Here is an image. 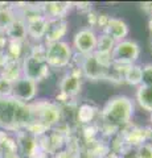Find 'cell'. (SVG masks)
Wrapping results in <instances>:
<instances>
[{
  "mask_svg": "<svg viewBox=\"0 0 152 158\" xmlns=\"http://www.w3.org/2000/svg\"><path fill=\"white\" fill-rule=\"evenodd\" d=\"M21 71L23 77L36 82L37 85L49 77L50 67L48 66L45 59L36 58L31 54H25L21 59Z\"/></svg>",
  "mask_w": 152,
  "mask_h": 158,
  "instance_id": "8992f818",
  "label": "cell"
},
{
  "mask_svg": "<svg viewBox=\"0 0 152 158\" xmlns=\"http://www.w3.org/2000/svg\"><path fill=\"white\" fill-rule=\"evenodd\" d=\"M16 9L11 3H0V31H6L7 27L16 17Z\"/></svg>",
  "mask_w": 152,
  "mask_h": 158,
  "instance_id": "ffe728a7",
  "label": "cell"
},
{
  "mask_svg": "<svg viewBox=\"0 0 152 158\" xmlns=\"http://www.w3.org/2000/svg\"><path fill=\"white\" fill-rule=\"evenodd\" d=\"M46 23H48V20L44 17L42 15H37V16L27 19L25 24H27L28 40H32L33 44L41 42L44 40V36H45Z\"/></svg>",
  "mask_w": 152,
  "mask_h": 158,
  "instance_id": "2e32d148",
  "label": "cell"
},
{
  "mask_svg": "<svg viewBox=\"0 0 152 158\" xmlns=\"http://www.w3.org/2000/svg\"><path fill=\"white\" fill-rule=\"evenodd\" d=\"M24 44L25 42H17V41H8L6 46V54L8 59H15V61H21L23 57L27 54L25 49H24Z\"/></svg>",
  "mask_w": 152,
  "mask_h": 158,
  "instance_id": "7402d4cb",
  "label": "cell"
},
{
  "mask_svg": "<svg viewBox=\"0 0 152 158\" xmlns=\"http://www.w3.org/2000/svg\"><path fill=\"white\" fill-rule=\"evenodd\" d=\"M141 85L152 86V63H145L141 66Z\"/></svg>",
  "mask_w": 152,
  "mask_h": 158,
  "instance_id": "4316f807",
  "label": "cell"
},
{
  "mask_svg": "<svg viewBox=\"0 0 152 158\" xmlns=\"http://www.w3.org/2000/svg\"><path fill=\"white\" fill-rule=\"evenodd\" d=\"M17 13V12H16ZM4 34L8 41H17V42H27L28 34H27V24L20 15H16L13 21L7 27L4 31Z\"/></svg>",
  "mask_w": 152,
  "mask_h": 158,
  "instance_id": "e0dca14e",
  "label": "cell"
},
{
  "mask_svg": "<svg viewBox=\"0 0 152 158\" xmlns=\"http://www.w3.org/2000/svg\"><path fill=\"white\" fill-rule=\"evenodd\" d=\"M123 82H126L130 86L139 87L141 85V66L138 63L127 66L123 74Z\"/></svg>",
  "mask_w": 152,
  "mask_h": 158,
  "instance_id": "44dd1931",
  "label": "cell"
},
{
  "mask_svg": "<svg viewBox=\"0 0 152 158\" xmlns=\"http://www.w3.org/2000/svg\"><path fill=\"white\" fill-rule=\"evenodd\" d=\"M12 96V82L0 77V99H7Z\"/></svg>",
  "mask_w": 152,
  "mask_h": 158,
  "instance_id": "484cf974",
  "label": "cell"
},
{
  "mask_svg": "<svg viewBox=\"0 0 152 158\" xmlns=\"http://www.w3.org/2000/svg\"><path fill=\"white\" fill-rule=\"evenodd\" d=\"M120 158H138V154H136V148L128 146L126 149L122 150L120 153Z\"/></svg>",
  "mask_w": 152,
  "mask_h": 158,
  "instance_id": "83f0119b",
  "label": "cell"
},
{
  "mask_svg": "<svg viewBox=\"0 0 152 158\" xmlns=\"http://www.w3.org/2000/svg\"><path fill=\"white\" fill-rule=\"evenodd\" d=\"M98 33L95 29L90 27L80 29L73 37V50H76L80 56H87L95 52L97 49Z\"/></svg>",
  "mask_w": 152,
  "mask_h": 158,
  "instance_id": "ba28073f",
  "label": "cell"
},
{
  "mask_svg": "<svg viewBox=\"0 0 152 158\" xmlns=\"http://www.w3.org/2000/svg\"><path fill=\"white\" fill-rule=\"evenodd\" d=\"M135 100L143 111L152 113V86L140 85L136 90Z\"/></svg>",
  "mask_w": 152,
  "mask_h": 158,
  "instance_id": "d6986e66",
  "label": "cell"
},
{
  "mask_svg": "<svg viewBox=\"0 0 152 158\" xmlns=\"http://www.w3.org/2000/svg\"><path fill=\"white\" fill-rule=\"evenodd\" d=\"M150 45H151V50H152V38H151V42H150Z\"/></svg>",
  "mask_w": 152,
  "mask_h": 158,
  "instance_id": "e575fe53",
  "label": "cell"
},
{
  "mask_svg": "<svg viewBox=\"0 0 152 158\" xmlns=\"http://www.w3.org/2000/svg\"><path fill=\"white\" fill-rule=\"evenodd\" d=\"M73 48L69 42L58 41L45 45V62L52 69H65L73 61Z\"/></svg>",
  "mask_w": 152,
  "mask_h": 158,
  "instance_id": "3957f363",
  "label": "cell"
},
{
  "mask_svg": "<svg viewBox=\"0 0 152 158\" xmlns=\"http://www.w3.org/2000/svg\"><path fill=\"white\" fill-rule=\"evenodd\" d=\"M48 20V19H46ZM69 23L66 19H50L46 23V31L44 36V44H53L63 41V37L67 33Z\"/></svg>",
  "mask_w": 152,
  "mask_h": 158,
  "instance_id": "8fae6325",
  "label": "cell"
},
{
  "mask_svg": "<svg viewBox=\"0 0 152 158\" xmlns=\"http://www.w3.org/2000/svg\"><path fill=\"white\" fill-rule=\"evenodd\" d=\"M15 104L13 98L0 99V129L8 133H16L15 128Z\"/></svg>",
  "mask_w": 152,
  "mask_h": 158,
  "instance_id": "7c38bea8",
  "label": "cell"
},
{
  "mask_svg": "<svg viewBox=\"0 0 152 158\" xmlns=\"http://www.w3.org/2000/svg\"><path fill=\"white\" fill-rule=\"evenodd\" d=\"M33 120H35V116H33L32 106L16 100V104H15V128H16V132L27 129L33 123Z\"/></svg>",
  "mask_w": 152,
  "mask_h": 158,
  "instance_id": "9a60e30c",
  "label": "cell"
},
{
  "mask_svg": "<svg viewBox=\"0 0 152 158\" xmlns=\"http://www.w3.org/2000/svg\"><path fill=\"white\" fill-rule=\"evenodd\" d=\"M102 32L106 33L109 37H111L115 42H120L128 37L130 27L123 19L119 17H110Z\"/></svg>",
  "mask_w": 152,
  "mask_h": 158,
  "instance_id": "4fadbf2b",
  "label": "cell"
},
{
  "mask_svg": "<svg viewBox=\"0 0 152 158\" xmlns=\"http://www.w3.org/2000/svg\"><path fill=\"white\" fill-rule=\"evenodd\" d=\"M97 113V108L90 104H82L78 108V120L82 124H87L94 120V116Z\"/></svg>",
  "mask_w": 152,
  "mask_h": 158,
  "instance_id": "cb8c5ba5",
  "label": "cell"
},
{
  "mask_svg": "<svg viewBox=\"0 0 152 158\" xmlns=\"http://www.w3.org/2000/svg\"><path fill=\"white\" fill-rule=\"evenodd\" d=\"M82 75L80 70H72L67 71L65 75L61 78L58 83V91L60 96H63L66 99L74 98L82 91Z\"/></svg>",
  "mask_w": 152,
  "mask_h": 158,
  "instance_id": "30bf717a",
  "label": "cell"
},
{
  "mask_svg": "<svg viewBox=\"0 0 152 158\" xmlns=\"http://www.w3.org/2000/svg\"><path fill=\"white\" fill-rule=\"evenodd\" d=\"M7 44H8V40H7V37H6V34H4L3 31H0V52L6 50Z\"/></svg>",
  "mask_w": 152,
  "mask_h": 158,
  "instance_id": "f1b7e54d",
  "label": "cell"
},
{
  "mask_svg": "<svg viewBox=\"0 0 152 158\" xmlns=\"http://www.w3.org/2000/svg\"><path fill=\"white\" fill-rule=\"evenodd\" d=\"M35 121H38L49 131L53 129L61 120V108L54 102L41 99L31 103Z\"/></svg>",
  "mask_w": 152,
  "mask_h": 158,
  "instance_id": "277c9868",
  "label": "cell"
},
{
  "mask_svg": "<svg viewBox=\"0 0 152 158\" xmlns=\"http://www.w3.org/2000/svg\"><path fill=\"white\" fill-rule=\"evenodd\" d=\"M115 41L111 37H109L106 33L102 32L101 34H98L97 38V49L95 52L98 53H106V54H111L112 49L115 46Z\"/></svg>",
  "mask_w": 152,
  "mask_h": 158,
  "instance_id": "603a6c76",
  "label": "cell"
},
{
  "mask_svg": "<svg viewBox=\"0 0 152 158\" xmlns=\"http://www.w3.org/2000/svg\"><path fill=\"white\" fill-rule=\"evenodd\" d=\"M38 94V85L28 78L21 77L12 83V96L15 100L31 104L36 100Z\"/></svg>",
  "mask_w": 152,
  "mask_h": 158,
  "instance_id": "9c48e42d",
  "label": "cell"
},
{
  "mask_svg": "<svg viewBox=\"0 0 152 158\" xmlns=\"http://www.w3.org/2000/svg\"><path fill=\"white\" fill-rule=\"evenodd\" d=\"M141 8H143L144 11L150 15V16H152V2H151V3H144V4H141Z\"/></svg>",
  "mask_w": 152,
  "mask_h": 158,
  "instance_id": "4dcf8cb0",
  "label": "cell"
},
{
  "mask_svg": "<svg viewBox=\"0 0 152 158\" xmlns=\"http://www.w3.org/2000/svg\"><path fill=\"white\" fill-rule=\"evenodd\" d=\"M135 113V102L126 95H115L106 102L101 118L107 127L120 128L130 124Z\"/></svg>",
  "mask_w": 152,
  "mask_h": 158,
  "instance_id": "6da1fadb",
  "label": "cell"
},
{
  "mask_svg": "<svg viewBox=\"0 0 152 158\" xmlns=\"http://www.w3.org/2000/svg\"><path fill=\"white\" fill-rule=\"evenodd\" d=\"M0 77L6 78L9 82H15L23 77L21 71V61H15V59H8L2 69H0Z\"/></svg>",
  "mask_w": 152,
  "mask_h": 158,
  "instance_id": "ac0fdd59",
  "label": "cell"
},
{
  "mask_svg": "<svg viewBox=\"0 0 152 158\" xmlns=\"http://www.w3.org/2000/svg\"><path fill=\"white\" fill-rule=\"evenodd\" d=\"M15 141H16L17 146V154H20L24 158H40L46 157L44 152H41L40 146H38L37 137L31 135L27 131H19L13 133Z\"/></svg>",
  "mask_w": 152,
  "mask_h": 158,
  "instance_id": "52a82bcc",
  "label": "cell"
},
{
  "mask_svg": "<svg viewBox=\"0 0 152 158\" xmlns=\"http://www.w3.org/2000/svg\"><path fill=\"white\" fill-rule=\"evenodd\" d=\"M150 121H151V124H152V113H151V116H150Z\"/></svg>",
  "mask_w": 152,
  "mask_h": 158,
  "instance_id": "836d02e7",
  "label": "cell"
},
{
  "mask_svg": "<svg viewBox=\"0 0 152 158\" xmlns=\"http://www.w3.org/2000/svg\"><path fill=\"white\" fill-rule=\"evenodd\" d=\"M4 158H24V157H21L20 154H17V153H16V154H12V156H8V157H4Z\"/></svg>",
  "mask_w": 152,
  "mask_h": 158,
  "instance_id": "d6a6232c",
  "label": "cell"
},
{
  "mask_svg": "<svg viewBox=\"0 0 152 158\" xmlns=\"http://www.w3.org/2000/svg\"><path fill=\"white\" fill-rule=\"evenodd\" d=\"M138 158H152V142L145 141L136 146Z\"/></svg>",
  "mask_w": 152,
  "mask_h": 158,
  "instance_id": "d4e9b609",
  "label": "cell"
},
{
  "mask_svg": "<svg viewBox=\"0 0 152 158\" xmlns=\"http://www.w3.org/2000/svg\"><path fill=\"white\" fill-rule=\"evenodd\" d=\"M8 61V57H7V54L6 52H0V69H2L4 65H6V62Z\"/></svg>",
  "mask_w": 152,
  "mask_h": 158,
  "instance_id": "f546056e",
  "label": "cell"
},
{
  "mask_svg": "<svg viewBox=\"0 0 152 158\" xmlns=\"http://www.w3.org/2000/svg\"><path fill=\"white\" fill-rule=\"evenodd\" d=\"M148 31L152 34V16H150V19H148Z\"/></svg>",
  "mask_w": 152,
  "mask_h": 158,
  "instance_id": "1f68e13d",
  "label": "cell"
},
{
  "mask_svg": "<svg viewBox=\"0 0 152 158\" xmlns=\"http://www.w3.org/2000/svg\"><path fill=\"white\" fill-rule=\"evenodd\" d=\"M140 57V46L134 40L126 38L120 42H116L111 52L112 63L122 66H130L138 62Z\"/></svg>",
  "mask_w": 152,
  "mask_h": 158,
  "instance_id": "5b68a950",
  "label": "cell"
},
{
  "mask_svg": "<svg viewBox=\"0 0 152 158\" xmlns=\"http://www.w3.org/2000/svg\"><path fill=\"white\" fill-rule=\"evenodd\" d=\"M80 62V70L82 78L89 79L91 82H97L101 79H105L107 69L111 66V54L106 53H98L94 52L87 56H81Z\"/></svg>",
  "mask_w": 152,
  "mask_h": 158,
  "instance_id": "7a4b0ae2",
  "label": "cell"
},
{
  "mask_svg": "<svg viewBox=\"0 0 152 158\" xmlns=\"http://www.w3.org/2000/svg\"><path fill=\"white\" fill-rule=\"evenodd\" d=\"M42 16L50 19H66V15L70 12V9L74 7L73 3L69 2H48L40 3Z\"/></svg>",
  "mask_w": 152,
  "mask_h": 158,
  "instance_id": "5bb4252c",
  "label": "cell"
}]
</instances>
